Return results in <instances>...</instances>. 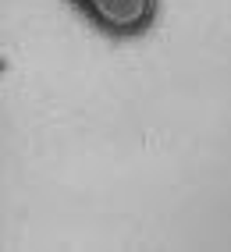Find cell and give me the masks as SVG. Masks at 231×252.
I'll use <instances>...</instances> for the list:
<instances>
[{
    "mask_svg": "<svg viewBox=\"0 0 231 252\" xmlns=\"http://www.w3.org/2000/svg\"><path fill=\"white\" fill-rule=\"evenodd\" d=\"M75 4L110 32H139L153 18V0H75Z\"/></svg>",
    "mask_w": 231,
    "mask_h": 252,
    "instance_id": "1",
    "label": "cell"
}]
</instances>
